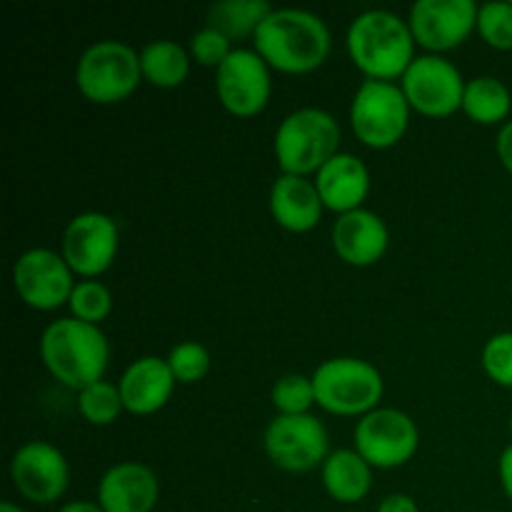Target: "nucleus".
Returning <instances> with one entry per match:
<instances>
[{
    "label": "nucleus",
    "instance_id": "e433bc0d",
    "mask_svg": "<svg viewBox=\"0 0 512 512\" xmlns=\"http://www.w3.org/2000/svg\"><path fill=\"white\" fill-rule=\"evenodd\" d=\"M510 433H512V413H510Z\"/></svg>",
    "mask_w": 512,
    "mask_h": 512
},
{
    "label": "nucleus",
    "instance_id": "393cba45",
    "mask_svg": "<svg viewBox=\"0 0 512 512\" xmlns=\"http://www.w3.org/2000/svg\"><path fill=\"white\" fill-rule=\"evenodd\" d=\"M78 410L90 425H98V428L113 425L125 410L120 388L108 383V380H98V383L88 385L78 393Z\"/></svg>",
    "mask_w": 512,
    "mask_h": 512
},
{
    "label": "nucleus",
    "instance_id": "20e7f679",
    "mask_svg": "<svg viewBox=\"0 0 512 512\" xmlns=\"http://www.w3.org/2000/svg\"><path fill=\"white\" fill-rule=\"evenodd\" d=\"M340 123L323 108H298L280 120L273 138V153L288 175H315L340 153Z\"/></svg>",
    "mask_w": 512,
    "mask_h": 512
},
{
    "label": "nucleus",
    "instance_id": "f3484780",
    "mask_svg": "<svg viewBox=\"0 0 512 512\" xmlns=\"http://www.w3.org/2000/svg\"><path fill=\"white\" fill-rule=\"evenodd\" d=\"M158 498V475L135 460L108 468L98 483V505L105 512H153Z\"/></svg>",
    "mask_w": 512,
    "mask_h": 512
},
{
    "label": "nucleus",
    "instance_id": "39448f33",
    "mask_svg": "<svg viewBox=\"0 0 512 512\" xmlns=\"http://www.w3.org/2000/svg\"><path fill=\"white\" fill-rule=\"evenodd\" d=\"M315 403L330 415L363 418L378 408L385 393L383 373L363 358H330L310 375Z\"/></svg>",
    "mask_w": 512,
    "mask_h": 512
},
{
    "label": "nucleus",
    "instance_id": "f03ea898",
    "mask_svg": "<svg viewBox=\"0 0 512 512\" xmlns=\"http://www.w3.org/2000/svg\"><path fill=\"white\" fill-rule=\"evenodd\" d=\"M40 360L60 385L83 390L103 380L110 363V345L100 325L78 318L53 320L40 335Z\"/></svg>",
    "mask_w": 512,
    "mask_h": 512
},
{
    "label": "nucleus",
    "instance_id": "aec40b11",
    "mask_svg": "<svg viewBox=\"0 0 512 512\" xmlns=\"http://www.w3.org/2000/svg\"><path fill=\"white\" fill-rule=\"evenodd\" d=\"M315 188L328 210L343 215L363 208L370 193V170L358 155L338 153L315 173Z\"/></svg>",
    "mask_w": 512,
    "mask_h": 512
},
{
    "label": "nucleus",
    "instance_id": "9b49d317",
    "mask_svg": "<svg viewBox=\"0 0 512 512\" xmlns=\"http://www.w3.org/2000/svg\"><path fill=\"white\" fill-rule=\"evenodd\" d=\"M120 248V228L110 215L88 210L80 213L65 225L63 253L65 263L70 265L75 275L85 280H93L103 275L118 258Z\"/></svg>",
    "mask_w": 512,
    "mask_h": 512
},
{
    "label": "nucleus",
    "instance_id": "6ab92c4d",
    "mask_svg": "<svg viewBox=\"0 0 512 512\" xmlns=\"http://www.w3.org/2000/svg\"><path fill=\"white\" fill-rule=\"evenodd\" d=\"M268 205L275 223L288 233H310L313 228H318L325 210L315 180L288 173H280L275 178Z\"/></svg>",
    "mask_w": 512,
    "mask_h": 512
},
{
    "label": "nucleus",
    "instance_id": "ddd939ff",
    "mask_svg": "<svg viewBox=\"0 0 512 512\" xmlns=\"http://www.w3.org/2000/svg\"><path fill=\"white\" fill-rule=\"evenodd\" d=\"M215 90L230 115L253 118L270 103V65L255 53V48H235L215 70Z\"/></svg>",
    "mask_w": 512,
    "mask_h": 512
},
{
    "label": "nucleus",
    "instance_id": "7c9ffc66",
    "mask_svg": "<svg viewBox=\"0 0 512 512\" xmlns=\"http://www.w3.org/2000/svg\"><path fill=\"white\" fill-rule=\"evenodd\" d=\"M233 50L235 48H230L228 35H223L213 25H205V28L195 30L193 38H190V58L203 65V68L218 70Z\"/></svg>",
    "mask_w": 512,
    "mask_h": 512
},
{
    "label": "nucleus",
    "instance_id": "5701e85b",
    "mask_svg": "<svg viewBox=\"0 0 512 512\" xmlns=\"http://www.w3.org/2000/svg\"><path fill=\"white\" fill-rule=\"evenodd\" d=\"M512 110V95L503 80L493 75H478L465 83L463 113L478 125L508 123Z\"/></svg>",
    "mask_w": 512,
    "mask_h": 512
},
{
    "label": "nucleus",
    "instance_id": "9d476101",
    "mask_svg": "<svg viewBox=\"0 0 512 512\" xmlns=\"http://www.w3.org/2000/svg\"><path fill=\"white\" fill-rule=\"evenodd\" d=\"M465 83L458 65L435 53L418 55L400 78L410 108L425 118H448L463 110Z\"/></svg>",
    "mask_w": 512,
    "mask_h": 512
},
{
    "label": "nucleus",
    "instance_id": "c85d7f7f",
    "mask_svg": "<svg viewBox=\"0 0 512 512\" xmlns=\"http://www.w3.org/2000/svg\"><path fill=\"white\" fill-rule=\"evenodd\" d=\"M168 368L173 373L175 383L193 385L208 375L210 370V353L205 345L195 343V340H183L175 345L168 353Z\"/></svg>",
    "mask_w": 512,
    "mask_h": 512
},
{
    "label": "nucleus",
    "instance_id": "1a4fd4ad",
    "mask_svg": "<svg viewBox=\"0 0 512 512\" xmlns=\"http://www.w3.org/2000/svg\"><path fill=\"white\" fill-rule=\"evenodd\" d=\"M353 443L370 468L393 470L415 458L420 448V430L403 410L375 408L358 420Z\"/></svg>",
    "mask_w": 512,
    "mask_h": 512
},
{
    "label": "nucleus",
    "instance_id": "c756f323",
    "mask_svg": "<svg viewBox=\"0 0 512 512\" xmlns=\"http://www.w3.org/2000/svg\"><path fill=\"white\" fill-rule=\"evenodd\" d=\"M485 375L500 388H512V330L498 333L483 345L480 353Z\"/></svg>",
    "mask_w": 512,
    "mask_h": 512
},
{
    "label": "nucleus",
    "instance_id": "b1692460",
    "mask_svg": "<svg viewBox=\"0 0 512 512\" xmlns=\"http://www.w3.org/2000/svg\"><path fill=\"white\" fill-rule=\"evenodd\" d=\"M268 0H223L208 10V25L228 35L230 43L238 38H255L260 23L270 15Z\"/></svg>",
    "mask_w": 512,
    "mask_h": 512
},
{
    "label": "nucleus",
    "instance_id": "423d86ee",
    "mask_svg": "<svg viewBox=\"0 0 512 512\" xmlns=\"http://www.w3.org/2000/svg\"><path fill=\"white\" fill-rule=\"evenodd\" d=\"M410 110L413 108L398 83L365 78L350 103V128L368 148L388 150L403 140Z\"/></svg>",
    "mask_w": 512,
    "mask_h": 512
},
{
    "label": "nucleus",
    "instance_id": "473e14b6",
    "mask_svg": "<svg viewBox=\"0 0 512 512\" xmlns=\"http://www.w3.org/2000/svg\"><path fill=\"white\" fill-rule=\"evenodd\" d=\"M495 150H498V158H500V163H503V168L512 175V120H508V123L500 128Z\"/></svg>",
    "mask_w": 512,
    "mask_h": 512
},
{
    "label": "nucleus",
    "instance_id": "4468645a",
    "mask_svg": "<svg viewBox=\"0 0 512 512\" xmlns=\"http://www.w3.org/2000/svg\"><path fill=\"white\" fill-rule=\"evenodd\" d=\"M478 10L473 0H418L410 5V33L420 48L440 55L463 45L478 30Z\"/></svg>",
    "mask_w": 512,
    "mask_h": 512
},
{
    "label": "nucleus",
    "instance_id": "72a5a7b5",
    "mask_svg": "<svg viewBox=\"0 0 512 512\" xmlns=\"http://www.w3.org/2000/svg\"><path fill=\"white\" fill-rule=\"evenodd\" d=\"M498 473H500V485H503L505 495L512 500V443L503 450V453H500Z\"/></svg>",
    "mask_w": 512,
    "mask_h": 512
},
{
    "label": "nucleus",
    "instance_id": "f8f14e48",
    "mask_svg": "<svg viewBox=\"0 0 512 512\" xmlns=\"http://www.w3.org/2000/svg\"><path fill=\"white\" fill-rule=\"evenodd\" d=\"M73 275L63 253L50 248H30L15 260L13 288L28 308L50 313L70 300L75 288Z\"/></svg>",
    "mask_w": 512,
    "mask_h": 512
},
{
    "label": "nucleus",
    "instance_id": "cd10ccee",
    "mask_svg": "<svg viewBox=\"0 0 512 512\" xmlns=\"http://www.w3.org/2000/svg\"><path fill=\"white\" fill-rule=\"evenodd\" d=\"M478 33L490 48L512 50V0H490L480 5Z\"/></svg>",
    "mask_w": 512,
    "mask_h": 512
},
{
    "label": "nucleus",
    "instance_id": "bb28decb",
    "mask_svg": "<svg viewBox=\"0 0 512 512\" xmlns=\"http://www.w3.org/2000/svg\"><path fill=\"white\" fill-rule=\"evenodd\" d=\"M68 308L73 318L90 325H100L113 310V295L100 280H80V283H75Z\"/></svg>",
    "mask_w": 512,
    "mask_h": 512
},
{
    "label": "nucleus",
    "instance_id": "0eeeda50",
    "mask_svg": "<svg viewBox=\"0 0 512 512\" xmlns=\"http://www.w3.org/2000/svg\"><path fill=\"white\" fill-rule=\"evenodd\" d=\"M140 78V53L120 40H98L75 65V85L90 103L98 105L130 98L138 90Z\"/></svg>",
    "mask_w": 512,
    "mask_h": 512
},
{
    "label": "nucleus",
    "instance_id": "6e6552de",
    "mask_svg": "<svg viewBox=\"0 0 512 512\" xmlns=\"http://www.w3.org/2000/svg\"><path fill=\"white\" fill-rule=\"evenodd\" d=\"M265 455L285 473H308L323 468L330 455V438L315 415H275L263 435Z\"/></svg>",
    "mask_w": 512,
    "mask_h": 512
},
{
    "label": "nucleus",
    "instance_id": "a211bd4d",
    "mask_svg": "<svg viewBox=\"0 0 512 512\" xmlns=\"http://www.w3.org/2000/svg\"><path fill=\"white\" fill-rule=\"evenodd\" d=\"M175 385L178 383L170 373L168 360L158 355H143L125 368L118 388L128 413L153 415L168 405Z\"/></svg>",
    "mask_w": 512,
    "mask_h": 512
},
{
    "label": "nucleus",
    "instance_id": "412c9836",
    "mask_svg": "<svg viewBox=\"0 0 512 512\" xmlns=\"http://www.w3.org/2000/svg\"><path fill=\"white\" fill-rule=\"evenodd\" d=\"M323 488L335 503L353 505L368 498L373 488V468L358 450H333L320 468Z\"/></svg>",
    "mask_w": 512,
    "mask_h": 512
},
{
    "label": "nucleus",
    "instance_id": "2f4dec72",
    "mask_svg": "<svg viewBox=\"0 0 512 512\" xmlns=\"http://www.w3.org/2000/svg\"><path fill=\"white\" fill-rule=\"evenodd\" d=\"M378 512H420V508L418 503H415V498H410V495L393 493L388 495V498L380 500Z\"/></svg>",
    "mask_w": 512,
    "mask_h": 512
},
{
    "label": "nucleus",
    "instance_id": "f704fd0d",
    "mask_svg": "<svg viewBox=\"0 0 512 512\" xmlns=\"http://www.w3.org/2000/svg\"><path fill=\"white\" fill-rule=\"evenodd\" d=\"M58 512H105L98 503H90V500H73V503H65Z\"/></svg>",
    "mask_w": 512,
    "mask_h": 512
},
{
    "label": "nucleus",
    "instance_id": "4be33fe9",
    "mask_svg": "<svg viewBox=\"0 0 512 512\" xmlns=\"http://www.w3.org/2000/svg\"><path fill=\"white\" fill-rule=\"evenodd\" d=\"M140 70L155 88H178L190 73V53L170 38L153 40L140 50Z\"/></svg>",
    "mask_w": 512,
    "mask_h": 512
},
{
    "label": "nucleus",
    "instance_id": "c9c22d12",
    "mask_svg": "<svg viewBox=\"0 0 512 512\" xmlns=\"http://www.w3.org/2000/svg\"><path fill=\"white\" fill-rule=\"evenodd\" d=\"M0 512H25L20 505L10 503V500H5V503H0Z\"/></svg>",
    "mask_w": 512,
    "mask_h": 512
},
{
    "label": "nucleus",
    "instance_id": "a878e982",
    "mask_svg": "<svg viewBox=\"0 0 512 512\" xmlns=\"http://www.w3.org/2000/svg\"><path fill=\"white\" fill-rule=\"evenodd\" d=\"M270 403L278 410V415H305L315 403L313 378L300 373H288L275 380L270 390Z\"/></svg>",
    "mask_w": 512,
    "mask_h": 512
},
{
    "label": "nucleus",
    "instance_id": "dca6fc26",
    "mask_svg": "<svg viewBox=\"0 0 512 512\" xmlns=\"http://www.w3.org/2000/svg\"><path fill=\"white\" fill-rule=\"evenodd\" d=\"M330 243L343 263L353 268H368L388 253L390 230L378 213L358 208L338 215L330 230Z\"/></svg>",
    "mask_w": 512,
    "mask_h": 512
},
{
    "label": "nucleus",
    "instance_id": "2eb2a0df",
    "mask_svg": "<svg viewBox=\"0 0 512 512\" xmlns=\"http://www.w3.org/2000/svg\"><path fill=\"white\" fill-rule=\"evenodd\" d=\"M10 480L25 500L35 505H50L63 498L68 490V460L55 445L30 440L20 445L10 458Z\"/></svg>",
    "mask_w": 512,
    "mask_h": 512
},
{
    "label": "nucleus",
    "instance_id": "7ed1b4c3",
    "mask_svg": "<svg viewBox=\"0 0 512 512\" xmlns=\"http://www.w3.org/2000/svg\"><path fill=\"white\" fill-rule=\"evenodd\" d=\"M348 55L355 68L370 80L403 78L418 55H415V38L410 33L408 20L400 18L393 10H365L355 15L348 28Z\"/></svg>",
    "mask_w": 512,
    "mask_h": 512
},
{
    "label": "nucleus",
    "instance_id": "f257e3e1",
    "mask_svg": "<svg viewBox=\"0 0 512 512\" xmlns=\"http://www.w3.org/2000/svg\"><path fill=\"white\" fill-rule=\"evenodd\" d=\"M253 48L280 73H313L333 50V33L320 15L300 8H273L260 23Z\"/></svg>",
    "mask_w": 512,
    "mask_h": 512
}]
</instances>
